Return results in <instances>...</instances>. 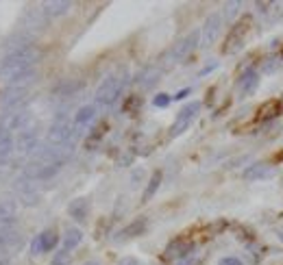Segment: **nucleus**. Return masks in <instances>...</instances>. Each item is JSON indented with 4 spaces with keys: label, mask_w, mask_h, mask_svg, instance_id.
<instances>
[{
    "label": "nucleus",
    "mask_w": 283,
    "mask_h": 265,
    "mask_svg": "<svg viewBox=\"0 0 283 265\" xmlns=\"http://www.w3.org/2000/svg\"><path fill=\"white\" fill-rule=\"evenodd\" d=\"M281 113V104L277 102V100H268L266 104H261V109H259V120H275L277 116Z\"/></svg>",
    "instance_id": "obj_26"
},
{
    "label": "nucleus",
    "mask_w": 283,
    "mask_h": 265,
    "mask_svg": "<svg viewBox=\"0 0 283 265\" xmlns=\"http://www.w3.org/2000/svg\"><path fill=\"white\" fill-rule=\"evenodd\" d=\"M146 226H148V219L138 217V219H133V222H131L120 235H122V237H140V235L146 231Z\"/></svg>",
    "instance_id": "obj_24"
},
{
    "label": "nucleus",
    "mask_w": 283,
    "mask_h": 265,
    "mask_svg": "<svg viewBox=\"0 0 283 265\" xmlns=\"http://www.w3.org/2000/svg\"><path fill=\"white\" fill-rule=\"evenodd\" d=\"M13 217H16V202L0 200V224H11Z\"/></svg>",
    "instance_id": "obj_27"
},
{
    "label": "nucleus",
    "mask_w": 283,
    "mask_h": 265,
    "mask_svg": "<svg viewBox=\"0 0 283 265\" xmlns=\"http://www.w3.org/2000/svg\"><path fill=\"white\" fill-rule=\"evenodd\" d=\"M190 252H192V243L183 237H176L168 243V248H166V259H179V257L185 259V257H190Z\"/></svg>",
    "instance_id": "obj_15"
},
{
    "label": "nucleus",
    "mask_w": 283,
    "mask_h": 265,
    "mask_svg": "<svg viewBox=\"0 0 283 265\" xmlns=\"http://www.w3.org/2000/svg\"><path fill=\"white\" fill-rule=\"evenodd\" d=\"M13 148H16V142L9 133H0V163H4L9 157H11Z\"/></svg>",
    "instance_id": "obj_25"
},
{
    "label": "nucleus",
    "mask_w": 283,
    "mask_h": 265,
    "mask_svg": "<svg viewBox=\"0 0 283 265\" xmlns=\"http://www.w3.org/2000/svg\"><path fill=\"white\" fill-rule=\"evenodd\" d=\"M142 178H144V169L138 168L133 174H131V187H140V183H142Z\"/></svg>",
    "instance_id": "obj_33"
},
{
    "label": "nucleus",
    "mask_w": 283,
    "mask_h": 265,
    "mask_svg": "<svg viewBox=\"0 0 283 265\" xmlns=\"http://www.w3.org/2000/svg\"><path fill=\"white\" fill-rule=\"evenodd\" d=\"M220 31H222V16L220 13H211V16L205 20L203 28H200V46L209 48L211 44L218 39Z\"/></svg>",
    "instance_id": "obj_8"
},
{
    "label": "nucleus",
    "mask_w": 283,
    "mask_h": 265,
    "mask_svg": "<svg viewBox=\"0 0 283 265\" xmlns=\"http://www.w3.org/2000/svg\"><path fill=\"white\" fill-rule=\"evenodd\" d=\"M198 111H200V102H190V104H185V107L181 109V113L176 116L174 124L170 126V137H179L181 133L188 131V126H190L192 122H194V118L198 116Z\"/></svg>",
    "instance_id": "obj_7"
},
{
    "label": "nucleus",
    "mask_w": 283,
    "mask_h": 265,
    "mask_svg": "<svg viewBox=\"0 0 283 265\" xmlns=\"http://www.w3.org/2000/svg\"><path fill=\"white\" fill-rule=\"evenodd\" d=\"M107 231H109V219L105 217L103 222L98 224V228H96V239H103L105 235H107Z\"/></svg>",
    "instance_id": "obj_32"
},
{
    "label": "nucleus",
    "mask_w": 283,
    "mask_h": 265,
    "mask_svg": "<svg viewBox=\"0 0 283 265\" xmlns=\"http://www.w3.org/2000/svg\"><path fill=\"white\" fill-rule=\"evenodd\" d=\"M133 159H135V152H126V154H122V159L118 161V166H120V168L131 166V163H133Z\"/></svg>",
    "instance_id": "obj_34"
},
{
    "label": "nucleus",
    "mask_w": 283,
    "mask_h": 265,
    "mask_svg": "<svg viewBox=\"0 0 283 265\" xmlns=\"http://www.w3.org/2000/svg\"><path fill=\"white\" fill-rule=\"evenodd\" d=\"M37 142H39V137H37V131L35 128H27V131H22L18 135V139H16V150L20 154H31L37 150Z\"/></svg>",
    "instance_id": "obj_12"
},
{
    "label": "nucleus",
    "mask_w": 283,
    "mask_h": 265,
    "mask_svg": "<svg viewBox=\"0 0 283 265\" xmlns=\"http://www.w3.org/2000/svg\"><path fill=\"white\" fill-rule=\"evenodd\" d=\"M159 76H161V68L159 66H146L138 76H135V83H138L142 89H150L155 83L159 81Z\"/></svg>",
    "instance_id": "obj_16"
},
{
    "label": "nucleus",
    "mask_w": 283,
    "mask_h": 265,
    "mask_svg": "<svg viewBox=\"0 0 283 265\" xmlns=\"http://www.w3.org/2000/svg\"><path fill=\"white\" fill-rule=\"evenodd\" d=\"M96 116V107L94 104H85V107H81L77 111V116H74V128H81L85 126V124H89Z\"/></svg>",
    "instance_id": "obj_21"
},
{
    "label": "nucleus",
    "mask_w": 283,
    "mask_h": 265,
    "mask_svg": "<svg viewBox=\"0 0 283 265\" xmlns=\"http://www.w3.org/2000/svg\"><path fill=\"white\" fill-rule=\"evenodd\" d=\"M170 102H172V96H168V94H157V96L153 98V104H155V107H159V109L168 107Z\"/></svg>",
    "instance_id": "obj_30"
},
{
    "label": "nucleus",
    "mask_w": 283,
    "mask_h": 265,
    "mask_svg": "<svg viewBox=\"0 0 283 265\" xmlns=\"http://www.w3.org/2000/svg\"><path fill=\"white\" fill-rule=\"evenodd\" d=\"M272 174H275V168L270 166V163H253V166H249L244 169V178L246 181H264V178H270Z\"/></svg>",
    "instance_id": "obj_14"
},
{
    "label": "nucleus",
    "mask_w": 283,
    "mask_h": 265,
    "mask_svg": "<svg viewBox=\"0 0 283 265\" xmlns=\"http://www.w3.org/2000/svg\"><path fill=\"white\" fill-rule=\"evenodd\" d=\"M22 243V237L11 224H0V250L9 252V250H16Z\"/></svg>",
    "instance_id": "obj_11"
},
{
    "label": "nucleus",
    "mask_w": 283,
    "mask_h": 265,
    "mask_svg": "<svg viewBox=\"0 0 283 265\" xmlns=\"http://www.w3.org/2000/svg\"><path fill=\"white\" fill-rule=\"evenodd\" d=\"M57 241H59V235H57V233H55V231H44V233H39L37 237L33 239L31 252H33V254L50 252V250L57 246Z\"/></svg>",
    "instance_id": "obj_10"
},
{
    "label": "nucleus",
    "mask_w": 283,
    "mask_h": 265,
    "mask_svg": "<svg viewBox=\"0 0 283 265\" xmlns=\"http://www.w3.org/2000/svg\"><path fill=\"white\" fill-rule=\"evenodd\" d=\"M138 107H140V98H135V96H133V98L129 100V102H126V107H124V109H126V111H131V109H138Z\"/></svg>",
    "instance_id": "obj_37"
},
{
    "label": "nucleus",
    "mask_w": 283,
    "mask_h": 265,
    "mask_svg": "<svg viewBox=\"0 0 283 265\" xmlns=\"http://www.w3.org/2000/svg\"><path fill=\"white\" fill-rule=\"evenodd\" d=\"M81 239H83V233L79 231V228H68L63 235V239H61V243H63V250L65 252H70V250H74L81 243Z\"/></svg>",
    "instance_id": "obj_23"
},
{
    "label": "nucleus",
    "mask_w": 283,
    "mask_h": 265,
    "mask_svg": "<svg viewBox=\"0 0 283 265\" xmlns=\"http://www.w3.org/2000/svg\"><path fill=\"white\" fill-rule=\"evenodd\" d=\"M122 87H124V74H111V76H107L100 83V87L96 89V96H94L96 107H111L118 100Z\"/></svg>",
    "instance_id": "obj_3"
},
{
    "label": "nucleus",
    "mask_w": 283,
    "mask_h": 265,
    "mask_svg": "<svg viewBox=\"0 0 283 265\" xmlns=\"http://www.w3.org/2000/svg\"><path fill=\"white\" fill-rule=\"evenodd\" d=\"M28 96V87H18V85H9L7 92H4L2 98V107L7 111H13V109H22L24 98Z\"/></svg>",
    "instance_id": "obj_9"
},
{
    "label": "nucleus",
    "mask_w": 283,
    "mask_h": 265,
    "mask_svg": "<svg viewBox=\"0 0 283 265\" xmlns=\"http://www.w3.org/2000/svg\"><path fill=\"white\" fill-rule=\"evenodd\" d=\"M16 193H18V198L27 204V207H35V204L39 202V193L35 192L31 181H27L24 176L20 178V181H16Z\"/></svg>",
    "instance_id": "obj_13"
},
{
    "label": "nucleus",
    "mask_w": 283,
    "mask_h": 265,
    "mask_svg": "<svg viewBox=\"0 0 283 265\" xmlns=\"http://www.w3.org/2000/svg\"><path fill=\"white\" fill-rule=\"evenodd\" d=\"M7 263V252L4 250H0V265H4Z\"/></svg>",
    "instance_id": "obj_40"
},
{
    "label": "nucleus",
    "mask_w": 283,
    "mask_h": 265,
    "mask_svg": "<svg viewBox=\"0 0 283 265\" xmlns=\"http://www.w3.org/2000/svg\"><path fill=\"white\" fill-rule=\"evenodd\" d=\"M37 57H39V52L33 46L9 52L7 57H4V61L0 63V81L11 85L13 81L22 78L24 74L33 72V66H35V61H37Z\"/></svg>",
    "instance_id": "obj_1"
},
{
    "label": "nucleus",
    "mask_w": 283,
    "mask_h": 265,
    "mask_svg": "<svg viewBox=\"0 0 283 265\" xmlns=\"http://www.w3.org/2000/svg\"><path fill=\"white\" fill-rule=\"evenodd\" d=\"M251 28H253V18H251V16H244V18L240 20V22L235 24L233 28H231L229 37L225 39V46H222V52L229 54V52H233V50L240 48L242 44H244V39L249 37Z\"/></svg>",
    "instance_id": "obj_6"
},
{
    "label": "nucleus",
    "mask_w": 283,
    "mask_h": 265,
    "mask_svg": "<svg viewBox=\"0 0 283 265\" xmlns=\"http://www.w3.org/2000/svg\"><path fill=\"white\" fill-rule=\"evenodd\" d=\"M83 265H100L98 261H87V263H83Z\"/></svg>",
    "instance_id": "obj_41"
},
{
    "label": "nucleus",
    "mask_w": 283,
    "mask_h": 265,
    "mask_svg": "<svg viewBox=\"0 0 283 265\" xmlns=\"http://www.w3.org/2000/svg\"><path fill=\"white\" fill-rule=\"evenodd\" d=\"M218 265H242V261L237 257H225V259H220Z\"/></svg>",
    "instance_id": "obj_35"
},
{
    "label": "nucleus",
    "mask_w": 283,
    "mask_h": 265,
    "mask_svg": "<svg viewBox=\"0 0 283 265\" xmlns=\"http://www.w3.org/2000/svg\"><path fill=\"white\" fill-rule=\"evenodd\" d=\"M257 83H259V76H257L255 70H246L240 76V81H237V89H240L242 96H249L257 89Z\"/></svg>",
    "instance_id": "obj_17"
},
{
    "label": "nucleus",
    "mask_w": 283,
    "mask_h": 265,
    "mask_svg": "<svg viewBox=\"0 0 283 265\" xmlns=\"http://www.w3.org/2000/svg\"><path fill=\"white\" fill-rule=\"evenodd\" d=\"M74 135H77L74 124H70L65 116H57V120H55L53 126H50L46 133V146H50V148L72 146Z\"/></svg>",
    "instance_id": "obj_2"
},
{
    "label": "nucleus",
    "mask_w": 283,
    "mask_h": 265,
    "mask_svg": "<svg viewBox=\"0 0 283 265\" xmlns=\"http://www.w3.org/2000/svg\"><path fill=\"white\" fill-rule=\"evenodd\" d=\"M118 265H140L138 259H133V257H124V259H120Z\"/></svg>",
    "instance_id": "obj_36"
},
{
    "label": "nucleus",
    "mask_w": 283,
    "mask_h": 265,
    "mask_svg": "<svg viewBox=\"0 0 283 265\" xmlns=\"http://www.w3.org/2000/svg\"><path fill=\"white\" fill-rule=\"evenodd\" d=\"M198 46H200V28H194V31H190L183 39H179L172 46V50L168 52V61L170 63L183 61V59L188 57L190 52H194Z\"/></svg>",
    "instance_id": "obj_4"
},
{
    "label": "nucleus",
    "mask_w": 283,
    "mask_h": 265,
    "mask_svg": "<svg viewBox=\"0 0 283 265\" xmlns=\"http://www.w3.org/2000/svg\"><path fill=\"white\" fill-rule=\"evenodd\" d=\"M105 128H107V126H105V124H100V126H96L94 131H92V135H89V137L85 139V148H87V150H94L96 146H98V144H100V139H103V135H105Z\"/></svg>",
    "instance_id": "obj_28"
},
{
    "label": "nucleus",
    "mask_w": 283,
    "mask_h": 265,
    "mask_svg": "<svg viewBox=\"0 0 283 265\" xmlns=\"http://www.w3.org/2000/svg\"><path fill=\"white\" fill-rule=\"evenodd\" d=\"M53 265H70V252H65V250L57 252L53 257Z\"/></svg>",
    "instance_id": "obj_31"
},
{
    "label": "nucleus",
    "mask_w": 283,
    "mask_h": 265,
    "mask_svg": "<svg viewBox=\"0 0 283 265\" xmlns=\"http://www.w3.org/2000/svg\"><path fill=\"white\" fill-rule=\"evenodd\" d=\"M68 213H70V217H72V219H77V222H83V219L87 217V213H89V202H87V198H77V200H72V202L68 204Z\"/></svg>",
    "instance_id": "obj_19"
},
{
    "label": "nucleus",
    "mask_w": 283,
    "mask_h": 265,
    "mask_svg": "<svg viewBox=\"0 0 283 265\" xmlns=\"http://www.w3.org/2000/svg\"><path fill=\"white\" fill-rule=\"evenodd\" d=\"M190 92H192V89L188 87V89H181V92L179 94H176V96L172 98V100H181V98H185V96H190Z\"/></svg>",
    "instance_id": "obj_39"
},
{
    "label": "nucleus",
    "mask_w": 283,
    "mask_h": 265,
    "mask_svg": "<svg viewBox=\"0 0 283 265\" xmlns=\"http://www.w3.org/2000/svg\"><path fill=\"white\" fill-rule=\"evenodd\" d=\"M161 178H164L161 169H155L153 176H150V181H148V185H146L144 193H142V202H148V200L157 193V189H159V185H161Z\"/></svg>",
    "instance_id": "obj_22"
},
{
    "label": "nucleus",
    "mask_w": 283,
    "mask_h": 265,
    "mask_svg": "<svg viewBox=\"0 0 283 265\" xmlns=\"http://www.w3.org/2000/svg\"><path fill=\"white\" fill-rule=\"evenodd\" d=\"M81 87H83V83H81V81H77V78H68V81H61L59 85H55L53 94L57 98H70V96H74Z\"/></svg>",
    "instance_id": "obj_18"
},
{
    "label": "nucleus",
    "mask_w": 283,
    "mask_h": 265,
    "mask_svg": "<svg viewBox=\"0 0 283 265\" xmlns=\"http://www.w3.org/2000/svg\"><path fill=\"white\" fill-rule=\"evenodd\" d=\"M70 7H72V4H70L68 0H50V2H44V4H42L44 13H46L48 18L65 16V13L70 11Z\"/></svg>",
    "instance_id": "obj_20"
},
{
    "label": "nucleus",
    "mask_w": 283,
    "mask_h": 265,
    "mask_svg": "<svg viewBox=\"0 0 283 265\" xmlns=\"http://www.w3.org/2000/svg\"><path fill=\"white\" fill-rule=\"evenodd\" d=\"M31 124V113L27 109H13V111H4V116L0 118V133H9L13 131H27Z\"/></svg>",
    "instance_id": "obj_5"
},
{
    "label": "nucleus",
    "mask_w": 283,
    "mask_h": 265,
    "mask_svg": "<svg viewBox=\"0 0 283 265\" xmlns=\"http://www.w3.org/2000/svg\"><path fill=\"white\" fill-rule=\"evenodd\" d=\"M216 66H218V63H216V61H211V63H209V66H207V68H203V70H200V76H205V74H209L211 70H216Z\"/></svg>",
    "instance_id": "obj_38"
},
{
    "label": "nucleus",
    "mask_w": 283,
    "mask_h": 265,
    "mask_svg": "<svg viewBox=\"0 0 283 265\" xmlns=\"http://www.w3.org/2000/svg\"><path fill=\"white\" fill-rule=\"evenodd\" d=\"M240 9H242V2L240 0H231V2H226L225 4V16H222V20H233L237 13H240Z\"/></svg>",
    "instance_id": "obj_29"
}]
</instances>
